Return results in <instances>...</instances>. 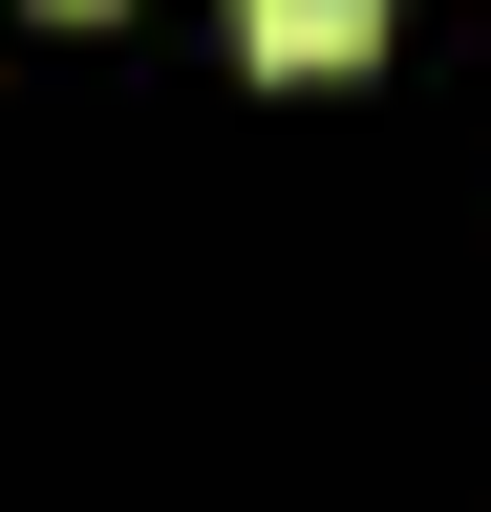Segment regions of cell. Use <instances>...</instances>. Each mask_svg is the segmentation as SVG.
Listing matches in <instances>:
<instances>
[{"mask_svg":"<svg viewBox=\"0 0 491 512\" xmlns=\"http://www.w3.org/2000/svg\"><path fill=\"white\" fill-rule=\"evenodd\" d=\"M385 22H406V0H235V43H257L278 86H342V64L385 43Z\"/></svg>","mask_w":491,"mask_h":512,"instance_id":"cell-1","label":"cell"}]
</instances>
